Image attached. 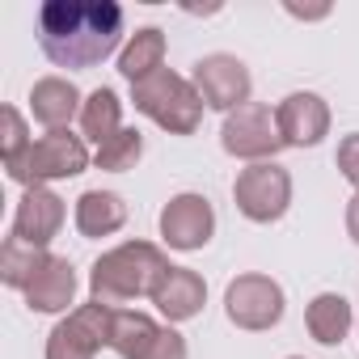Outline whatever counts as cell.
I'll return each instance as SVG.
<instances>
[{"instance_id":"cell-25","label":"cell","mask_w":359,"mask_h":359,"mask_svg":"<svg viewBox=\"0 0 359 359\" xmlns=\"http://www.w3.org/2000/svg\"><path fill=\"white\" fill-rule=\"evenodd\" d=\"M346 233H351V241L359 245V191H355V199L346 203Z\"/></svg>"},{"instance_id":"cell-6","label":"cell","mask_w":359,"mask_h":359,"mask_svg":"<svg viewBox=\"0 0 359 359\" xmlns=\"http://www.w3.org/2000/svg\"><path fill=\"white\" fill-rule=\"evenodd\" d=\"M220 144H224L229 156H241V161H250V165H258V161H275V152L283 148V135H279L275 110L262 106V102H245V106H237L233 114H224Z\"/></svg>"},{"instance_id":"cell-4","label":"cell","mask_w":359,"mask_h":359,"mask_svg":"<svg viewBox=\"0 0 359 359\" xmlns=\"http://www.w3.org/2000/svg\"><path fill=\"white\" fill-rule=\"evenodd\" d=\"M89 165V148H85V135H72V131H47L39 135L18 161H9V177L22 182L26 191L30 187H47V182H60V177H76L85 173Z\"/></svg>"},{"instance_id":"cell-16","label":"cell","mask_w":359,"mask_h":359,"mask_svg":"<svg viewBox=\"0 0 359 359\" xmlns=\"http://www.w3.org/2000/svg\"><path fill=\"white\" fill-rule=\"evenodd\" d=\"M123 224H127V203H123V195H114V191H85V195L76 199V229H81V237L102 241V237L118 233Z\"/></svg>"},{"instance_id":"cell-24","label":"cell","mask_w":359,"mask_h":359,"mask_svg":"<svg viewBox=\"0 0 359 359\" xmlns=\"http://www.w3.org/2000/svg\"><path fill=\"white\" fill-rule=\"evenodd\" d=\"M338 169H342V177L359 191V131L355 135H346L342 144H338Z\"/></svg>"},{"instance_id":"cell-8","label":"cell","mask_w":359,"mask_h":359,"mask_svg":"<svg viewBox=\"0 0 359 359\" xmlns=\"http://www.w3.org/2000/svg\"><path fill=\"white\" fill-rule=\"evenodd\" d=\"M224 313L237 330L262 334L283 321V287L271 275H237L224 292Z\"/></svg>"},{"instance_id":"cell-1","label":"cell","mask_w":359,"mask_h":359,"mask_svg":"<svg viewBox=\"0 0 359 359\" xmlns=\"http://www.w3.org/2000/svg\"><path fill=\"white\" fill-rule=\"evenodd\" d=\"M123 43L114 0H47L39 9V47L55 68H93Z\"/></svg>"},{"instance_id":"cell-3","label":"cell","mask_w":359,"mask_h":359,"mask_svg":"<svg viewBox=\"0 0 359 359\" xmlns=\"http://www.w3.org/2000/svg\"><path fill=\"white\" fill-rule=\"evenodd\" d=\"M131 102H135L140 114H148L169 135H195L199 123H203V97H199V89L187 76L169 72V68H161L148 81L131 85Z\"/></svg>"},{"instance_id":"cell-20","label":"cell","mask_w":359,"mask_h":359,"mask_svg":"<svg viewBox=\"0 0 359 359\" xmlns=\"http://www.w3.org/2000/svg\"><path fill=\"white\" fill-rule=\"evenodd\" d=\"M81 131H85V140H93L97 148L123 131V102H118L114 89L102 85V89H93V93L85 97V106H81Z\"/></svg>"},{"instance_id":"cell-7","label":"cell","mask_w":359,"mask_h":359,"mask_svg":"<svg viewBox=\"0 0 359 359\" xmlns=\"http://www.w3.org/2000/svg\"><path fill=\"white\" fill-rule=\"evenodd\" d=\"M110 321H114V309L102 300L72 309L47 334V359H93L102 346H110Z\"/></svg>"},{"instance_id":"cell-13","label":"cell","mask_w":359,"mask_h":359,"mask_svg":"<svg viewBox=\"0 0 359 359\" xmlns=\"http://www.w3.org/2000/svg\"><path fill=\"white\" fill-rule=\"evenodd\" d=\"M203 300H208V283H203V275H195L191 266H169V271L161 275L156 292H152V304H156L169 321H191V317H199Z\"/></svg>"},{"instance_id":"cell-11","label":"cell","mask_w":359,"mask_h":359,"mask_svg":"<svg viewBox=\"0 0 359 359\" xmlns=\"http://www.w3.org/2000/svg\"><path fill=\"white\" fill-rule=\"evenodd\" d=\"M275 123H279L283 148H313L330 135V106L317 93H287L275 106Z\"/></svg>"},{"instance_id":"cell-9","label":"cell","mask_w":359,"mask_h":359,"mask_svg":"<svg viewBox=\"0 0 359 359\" xmlns=\"http://www.w3.org/2000/svg\"><path fill=\"white\" fill-rule=\"evenodd\" d=\"M191 85L199 89L203 106H212V110H224V114H233L237 106H245V102H250V89H254V81H250V68H245L237 55H224V51H216V55H203V60L195 64V76H191Z\"/></svg>"},{"instance_id":"cell-14","label":"cell","mask_w":359,"mask_h":359,"mask_svg":"<svg viewBox=\"0 0 359 359\" xmlns=\"http://www.w3.org/2000/svg\"><path fill=\"white\" fill-rule=\"evenodd\" d=\"M72 300H76V271H72V262L60 258V254H47V262L39 266V275L26 287V304L34 313H64Z\"/></svg>"},{"instance_id":"cell-15","label":"cell","mask_w":359,"mask_h":359,"mask_svg":"<svg viewBox=\"0 0 359 359\" xmlns=\"http://www.w3.org/2000/svg\"><path fill=\"white\" fill-rule=\"evenodd\" d=\"M81 106H85V102H81L76 85L64 81V76H43V81H34V89H30V114H34L47 131H68V118H72Z\"/></svg>"},{"instance_id":"cell-10","label":"cell","mask_w":359,"mask_h":359,"mask_svg":"<svg viewBox=\"0 0 359 359\" xmlns=\"http://www.w3.org/2000/svg\"><path fill=\"white\" fill-rule=\"evenodd\" d=\"M212 233H216V212L203 195L187 191V195H173L161 208V237L169 250H182V254L203 250L212 241Z\"/></svg>"},{"instance_id":"cell-21","label":"cell","mask_w":359,"mask_h":359,"mask_svg":"<svg viewBox=\"0 0 359 359\" xmlns=\"http://www.w3.org/2000/svg\"><path fill=\"white\" fill-rule=\"evenodd\" d=\"M43 262H47V250L22 245L18 237H9V241H5V250H0V279H5L9 287H18V292H26Z\"/></svg>"},{"instance_id":"cell-5","label":"cell","mask_w":359,"mask_h":359,"mask_svg":"<svg viewBox=\"0 0 359 359\" xmlns=\"http://www.w3.org/2000/svg\"><path fill=\"white\" fill-rule=\"evenodd\" d=\"M233 199H237V212L254 224H275L283 220L287 203H292V173L275 161H258V165H245L233 182Z\"/></svg>"},{"instance_id":"cell-19","label":"cell","mask_w":359,"mask_h":359,"mask_svg":"<svg viewBox=\"0 0 359 359\" xmlns=\"http://www.w3.org/2000/svg\"><path fill=\"white\" fill-rule=\"evenodd\" d=\"M161 68H165V34H161L156 26L135 30L131 43H127L123 55H118V72H123L131 85H140V81H148V76L161 72Z\"/></svg>"},{"instance_id":"cell-22","label":"cell","mask_w":359,"mask_h":359,"mask_svg":"<svg viewBox=\"0 0 359 359\" xmlns=\"http://www.w3.org/2000/svg\"><path fill=\"white\" fill-rule=\"evenodd\" d=\"M144 156V135L135 127H123L114 140H106L97 148V169H110V173H127L135 169V161Z\"/></svg>"},{"instance_id":"cell-18","label":"cell","mask_w":359,"mask_h":359,"mask_svg":"<svg viewBox=\"0 0 359 359\" xmlns=\"http://www.w3.org/2000/svg\"><path fill=\"white\" fill-rule=\"evenodd\" d=\"M351 300L346 296H338V292H321V296H313V304H309V313H304V325H309V334L321 342V346H338L346 334H351Z\"/></svg>"},{"instance_id":"cell-26","label":"cell","mask_w":359,"mask_h":359,"mask_svg":"<svg viewBox=\"0 0 359 359\" xmlns=\"http://www.w3.org/2000/svg\"><path fill=\"white\" fill-rule=\"evenodd\" d=\"M292 359H300V355H292Z\"/></svg>"},{"instance_id":"cell-2","label":"cell","mask_w":359,"mask_h":359,"mask_svg":"<svg viewBox=\"0 0 359 359\" xmlns=\"http://www.w3.org/2000/svg\"><path fill=\"white\" fill-rule=\"evenodd\" d=\"M169 271L165 254L152 245V241H123L114 250H106L93 271H89V292L93 300L102 304H123V300H135V296H152L161 275Z\"/></svg>"},{"instance_id":"cell-12","label":"cell","mask_w":359,"mask_h":359,"mask_svg":"<svg viewBox=\"0 0 359 359\" xmlns=\"http://www.w3.org/2000/svg\"><path fill=\"white\" fill-rule=\"evenodd\" d=\"M64 229V199L47 187H30L13 212V233L22 245H34V250H47L55 241V233Z\"/></svg>"},{"instance_id":"cell-17","label":"cell","mask_w":359,"mask_h":359,"mask_svg":"<svg viewBox=\"0 0 359 359\" xmlns=\"http://www.w3.org/2000/svg\"><path fill=\"white\" fill-rule=\"evenodd\" d=\"M161 338V325L148 313H131V309H114L110 321V351L118 359H148L152 342Z\"/></svg>"},{"instance_id":"cell-23","label":"cell","mask_w":359,"mask_h":359,"mask_svg":"<svg viewBox=\"0 0 359 359\" xmlns=\"http://www.w3.org/2000/svg\"><path fill=\"white\" fill-rule=\"evenodd\" d=\"M0 118H5V135H0V156H5V165L9 161H18L34 140L26 135V118L13 110V106H5V110H0Z\"/></svg>"}]
</instances>
